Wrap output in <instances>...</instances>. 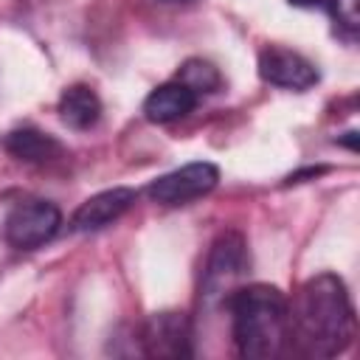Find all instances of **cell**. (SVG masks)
I'll return each instance as SVG.
<instances>
[{"label": "cell", "mask_w": 360, "mask_h": 360, "mask_svg": "<svg viewBox=\"0 0 360 360\" xmlns=\"http://www.w3.org/2000/svg\"><path fill=\"white\" fill-rule=\"evenodd\" d=\"M357 332L354 307L343 278L318 273L298 290L290 307V338L307 357L343 354Z\"/></svg>", "instance_id": "1"}, {"label": "cell", "mask_w": 360, "mask_h": 360, "mask_svg": "<svg viewBox=\"0 0 360 360\" xmlns=\"http://www.w3.org/2000/svg\"><path fill=\"white\" fill-rule=\"evenodd\" d=\"M236 352L248 360H273L290 340V301L278 287L248 284L228 295Z\"/></svg>", "instance_id": "2"}, {"label": "cell", "mask_w": 360, "mask_h": 360, "mask_svg": "<svg viewBox=\"0 0 360 360\" xmlns=\"http://www.w3.org/2000/svg\"><path fill=\"white\" fill-rule=\"evenodd\" d=\"M248 267H250V256H248V245H245L242 233H236V231L219 233L217 242L211 245V253H208V262L202 270V287H200L202 301L205 304L228 301V295L245 278Z\"/></svg>", "instance_id": "3"}, {"label": "cell", "mask_w": 360, "mask_h": 360, "mask_svg": "<svg viewBox=\"0 0 360 360\" xmlns=\"http://www.w3.org/2000/svg\"><path fill=\"white\" fill-rule=\"evenodd\" d=\"M62 228V211L48 200H25L6 217L3 236L17 250H34L51 242Z\"/></svg>", "instance_id": "4"}, {"label": "cell", "mask_w": 360, "mask_h": 360, "mask_svg": "<svg viewBox=\"0 0 360 360\" xmlns=\"http://www.w3.org/2000/svg\"><path fill=\"white\" fill-rule=\"evenodd\" d=\"M217 183H219V169L208 160H197L152 180L146 194L160 205H186L214 191Z\"/></svg>", "instance_id": "5"}, {"label": "cell", "mask_w": 360, "mask_h": 360, "mask_svg": "<svg viewBox=\"0 0 360 360\" xmlns=\"http://www.w3.org/2000/svg\"><path fill=\"white\" fill-rule=\"evenodd\" d=\"M141 352L146 357H188L191 321L183 312H155L141 326Z\"/></svg>", "instance_id": "6"}, {"label": "cell", "mask_w": 360, "mask_h": 360, "mask_svg": "<svg viewBox=\"0 0 360 360\" xmlns=\"http://www.w3.org/2000/svg\"><path fill=\"white\" fill-rule=\"evenodd\" d=\"M259 76L267 84H276L284 90H309L318 82V68L298 51L267 45L259 53Z\"/></svg>", "instance_id": "7"}, {"label": "cell", "mask_w": 360, "mask_h": 360, "mask_svg": "<svg viewBox=\"0 0 360 360\" xmlns=\"http://www.w3.org/2000/svg\"><path fill=\"white\" fill-rule=\"evenodd\" d=\"M135 202V191L127 186H115L107 191H98L93 197H87L70 217V231L76 233H90V231H101L110 222H115L129 205Z\"/></svg>", "instance_id": "8"}, {"label": "cell", "mask_w": 360, "mask_h": 360, "mask_svg": "<svg viewBox=\"0 0 360 360\" xmlns=\"http://www.w3.org/2000/svg\"><path fill=\"white\" fill-rule=\"evenodd\" d=\"M200 96L194 90H188L183 82H166L160 87H155L146 98H143V115L152 124H172L177 118H186L194 107H197Z\"/></svg>", "instance_id": "9"}, {"label": "cell", "mask_w": 360, "mask_h": 360, "mask_svg": "<svg viewBox=\"0 0 360 360\" xmlns=\"http://www.w3.org/2000/svg\"><path fill=\"white\" fill-rule=\"evenodd\" d=\"M3 149L22 160V163H53L65 155L62 143L42 132V129H34V127H20V129H11L6 138H3Z\"/></svg>", "instance_id": "10"}, {"label": "cell", "mask_w": 360, "mask_h": 360, "mask_svg": "<svg viewBox=\"0 0 360 360\" xmlns=\"http://www.w3.org/2000/svg\"><path fill=\"white\" fill-rule=\"evenodd\" d=\"M59 118L70 129H90L101 118V98L90 84H70L59 98Z\"/></svg>", "instance_id": "11"}, {"label": "cell", "mask_w": 360, "mask_h": 360, "mask_svg": "<svg viewBox=\"0 0 360 360\" xmlns=\"http://www.w3.org/2000/svg\"><path fill=\"white\" fill-rule=\"evenodd\" d=\"M177 82H183V84H186L188 90H194L197 96H208V93L219 90L222 76H219V70H217L211 62H205V59H186V62L180 65V70H177Z\"/></svg>", "instance_id": "12"}, {"label": "cell", "mask_w": 360, "mask_h": 360, "mask_svg": "<svg viewBox=\"0 0 360 360\" xmlns=\"http://www.w3.org/2000/svg\"><path fill=\"white\" fill-rule=\"evenodd\" d=\"M329 8L343 31L354 34L360 28V0H329Z\"/></svg>", "instance_id": "13"}, {"label": "cell", "mask_w": 360, "mask_h": 360, "mask_svg": "<svg viewBox=\"0 0 360 360\" xmlns=\"http://www.w3.org/2000/svg\"><path fill=\"white\" fill-rule=\"evenodd\" d=\"M290 3L298 8H315V6H326L329 0H290Z\"/></svg>", "instance_id": "14"}, {"label": "cell", "mask_w": 360, "mask_h": 360, "mask_svg": "<svg viewBox=\"0 0 360 360\" xmlns=\"http://www.w3.org/2000/svg\"><path fill=\"white\" fill-rule=\"evenodd\" d=\"M177 3H180V0H177Z\"/></svg>", "instance_id": "15"}]
</instances>
